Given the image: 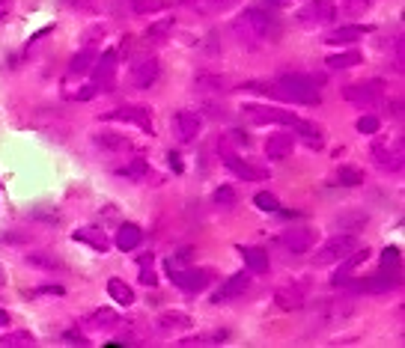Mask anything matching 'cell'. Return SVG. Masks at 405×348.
Listing matches in <instances>:
<instances>
[{
    "instance_id": "1",
    "label": "cell",
    "mask_w": 405,
    "mask_h": 348,
    "mask_svg": "<svg viewBox=\"0 0 405 348\" xmlns=\"http://www.w3.org/2000/svg\"><path fill=\"white\" fill-rule=\"evenodd\" d=\"M233 33L239 36V42H244V45H262V42L280 39L283 24H280V18L274 15V9L269 12V9L253 6L233 21Z\"/></svg>"
},
{
    "instance_id": "2",
    "label": "cell",
    "mask_w": 405,
    "mask_h": 348,
    "mask_svg": "<svg viewBox=\"0 0 405 348\" xmlns=\"http://www.w3.org/2000/svg\"><path fill=\"white\" fill-rule=\"evenodd\" d=\"M322 84L310 75H295V72H286L280 75L278 81L271 84V95L280 98V102H289V104H319L322 102Z\"/></svg>"
},
{
    "instance_id": "3",
    "label": "cell",
    "mask_w": 405,
    "mask_h": 348,
    "mask_svg": "<svg viewBox=\"0 0 405 348\" xmlns=\"http://www.w3.org/2000/svg\"><path fill=\"white\" fill-rule=\"evenodd\" d=\"M354 247H358V235H352V232H340V235H334L328 238L319 250L313 253V265L316 268H325V265H337L340 259H345Z\"/></svg>"
},
{
    "instance_id": "4",
    "label": "cell",
    "mask_w": 405,
    "mask_h": 348,
    "mask_svg": "<svg viewBox=\"0 0 405 348\" xmlns=\"http://www.w3.org/2000/svg\"><path fill=\"white\" fill-rule=\"evenodd\" d=\"M343 98L361 107H372L384 98V81L381 77H370V81H361V84H349L343 86Z\"/></svg>"
},
{
    "instance_id": "5",
    "label": "cell",
    "mask_w": 405,
    "mask_h": 348,
    "mask_svg": "<svg viewBox=\"0 0 405 348\" xmlns=\"http://www.w3.org/2000/svg\"><path fill=\"white\" fill-rule=\"evenodd\" d=\"M251 122L256 125H283V128H295L301 122V116H295L292 111H283V107H265V104H248L244 107Z\"/></svg>"
},
{
    "instance_id": "6",
    "label": "cell",
    "mask_w": 405,
    "mask_h": 348,
    "mask_svg": "<svg viewBox=\"0 0 405 348\" xmlns=\"http://www.w3.org/2000/svg\"><path fill=\"white\" fill-rule=\"evenodd\" d=\"M337 18V3L334 0H307L298 9V21L304 27H328Z\"/></svg>"
},
{
    "instance_id": "7",
    "label": "cell",
    "mask_w": 405,
    "mask_h": 348,
    "mask_svg": "<svg viewBox=\"0 0 405 348\" xmlns=\"http://www.w3.org/2000/svg\"><path fill=\"white\" fill-rule=\"evenodd\" d=\"M397 283H399V274L397 271L388 274V268H381V271L375 277H370V280H352V277H349L343 286L349 292H354V295H363V292H367V295H384V292L397 289Z\"/></svg>"
},
{
    "instance_id": "8",
    "label": "cell",
    "mask_w": 405,
    "mask_h": 348,
    "mask_svg": "<svg viewBox=\"0 0 405 348\" xmlns=\"http://www.w3.org/2000/svg\"><path fill=\"white\" fill-rule=\"evenodd\" d=\"M372 164L379 167L381 173H402V164H405V155H402V140L397 137L390 146L388 143H375L372 146Z\"/></svg>"
},
{
    "instance_id": "9",
    "label": "cell",
    "mask_w": 405,
    "mask_h": 348,
    "mask_svg": "<svg viewBox=\"0 0 405 348\" xmlns=\"http://www.w3.org/2000/svg\"><path fill=\"white\" fill-rule=\"evenodd\" d=\"M161 77V63L155 57H137L132 68H128V81H132L137 89H150L155 86V81Z\"/></svg>"
},
{
    "instance_id": "10",
    "label": "cell",
    "mask_w": 405,
    "mask_h": 348,
    "mask_svg": "<svg viewBox=\"0 0 405 348\" xmlns=\"http://www.w3.org/2000/svg\"><path fill=\"white\" fill-rule=\"evenodd\" d=\"M107 122H128V125H137L141 131L152 134V116H150V107L143 104H123L116 107V111H111L105 116Z\"/></svg>"
},
{
    "instance_id": "11",
    "label": "cell",
    "mask_w": 405,
    "mask_h": 348,
    "mask_svg": "<svg viewBox=\"0 0 405 348\" xmlns=\"http://www.w3.org/2000/svg\"><path fill=\"white\" fill-rule=\"evenodd\" d=\"M116 63H120V57H116L114 48H107L105 54L96 57L90 75H93V86L98 89V93H102V89H111L114 77H116Z\"/></svg>"
},
{
    "instance_id": "12",
    "label": "cell",
    "mask_w": 405,
    "mask_h": 348,
    "mask_svg": "<svg viewBox=\"0 0 405 348\" xmlns=\"http://www.w3.org/2000/svg\"><path fill=\"white\" fill-rule=\"evenodd\" d=\"M352 315V301H319L313 306V315L310 322L328 327V324H337V322H345Z\"/></svg>"
},
{
    "instance_id": "13",
    "label": "cell",
    "mask_w": 405,
    "mask_h": 348,
    "mask_svg": "<svg viewBox=\"0 0 405 348\" xmlns=\"http://www.w3.org/2000/svg\"><path fill=\"white\" fill-rule=\"evenodd\" d=\"M278 241H280L289 253L301 256V253L313 250V244H316V232L310 230V226H286V230L280 232Z\"/></svg>"
},
{
    "instance_id": "14",
    "label": "cell",
    "mask_w": 405,
    "mask_h": 348,
    "mask_svg": "<svg viewBox=\"0 0 405 348\" xmlns=\"http://www.w3.org/2000/svg\"><path fill=\"white\" fill-rule=\"evenodd\" d=\"M170 280L179 286L182 292H203L206 286L212 283V271L209 268H182V271H173Z\"/></svg>"
},
{
    "instance_id": "15",
    "label": "cell",
    "mask_w": 405,
    "mask_h": 348,
    "mask_svg": "<svg viewBox=\"0 0 405 348\" xmlns=\"http://www.w3.org/2000/svg\"><path fill=\"white\" fill-rule=\"evenodd\" d=\"M203 131V116L194 111H179L173 116V134L179 137L182 143H194Z\"/></svg>"
},
{
    "instance_id": "16",
    "label": "cell",
    "mask_w": 405,
    "mask_h": 348,
    "mask_svg": "<svg viewBox=\"0 0 405 348\" xmlns=\"http://www.w3.org/2000/svg\"><path fill=\"white\" fill-rule=\"evenodd\" d=\"M274 304H278L280 310H286V313L301 310V306L307 304V283H289V286H280V289L274 292Z\"/></svg>"
},
{
    "instance_id": "17",
    "label": "cell",
    "mask_w": 405,
    "mask_h": 348,
    "mask_svg": "<svg viewBox=\"0 0 405 348\" xmlns=\"http://www.w3.org/2000/svg\"><path fill=\"white\" fill-rule=\"evenodd\" d=\"M221 161H224V167H226V170H230V173H235L239 178H244V182H260V178H265V173L260 170V167L248 164L242 155L230 152V149H226V152L221 155Z\"/></svg>"
},
{
    "instance_id": "18",
    "label": "cell",
    "mask_w": 405,
    "mask_h": 348,
    "mask_svg": "<svg viewBox=\"0 0 405 348\" xmlns=\"http://www.w3.org/2000/svg\"><path fill=\"white\" fill-rule=\"evenodd\" d=\"M93 143L102 149L105 155H125V152H134V143L128 140V137L116 134V131H98L93 137Z\"/></svg>"
},
{
    "instance_id": "19",
    "label": "cell",
    "mask_w": 405,
    "mask_h": 348,
    "mask_svg": "<svg viewBox=\"0 0 405 348\" xmlns=\"http://www.w3.org/2000/svg\"><path fill=\"white\" fill-rule=\"evenodd\" d=\"M248 286H251V274H233V277H226V280H224V286L215 292L212 301L215 304L235 301V297H242L244 292H248Z\"/></svg>"
},
{
    "instance_id": "20",
    "label": "cell",
    "mask_w": 405,
    "mask_h": 348,
    "mask_svg": "<svg viewBox=\"0 0 405 348\" xmlns=\"http://www.w3.org/2000/svg\"><path fill=\"white\" fill-rule=\"evenodd\" d=\"M367 259H370V247H361V244H358L349 256H345V259H340V271L331 277V286H343V283L352 277L354 268H358L361 262H367Z\"/></svg>"
},
{
    "instance_id": "21",
    "label": "cell",
    "mask_w": 405,
    "mask_h": 348,
    "mask_svg": "<svg viewBox=\"0 0 405 348\" xmlns=\"http://www.w3.org/2000/svg\"><path fill=\"white\" fill-rule=\"evenodd\" d=\"M372 24H349V27H340V30H334V33L325 36V42L328 45H354L358 39H363L367 33H372Z\"/></svg>"
},
{
    "instance_id": "22",
    "label": "cell",
    "mask_w": 405,
    "mask_h": 348,
    "mask_svg": "<svg viewBox=\"0 0 405 348\" xmlns=\"http://www.w3.org/2000/svg\"><path fill=\"white\" fill-rule=\"evenodd\" d=\"M292 146H295L292 134H271L265 140V155H269V161H286L292 155Z\"/></svg>"
},
{
    "instance_id": "23",
    "label": "cell",
    "mask_w": 405,
    "mask_h": 348,
    "mask_svg": "<svg viewBox=\"0 0 405 348\" xmlns=\"http://www.w3.org/2000/svg\"><path fill=\"white\" fill-rule=\"evenodd\" d=\"M72 238H75V241L90 244L93 250H98V253H105L107 247H111V238L105 235L102 226H81V230H75V232H72Z\"/></svg>"
},
{
    "instance_id": "24",
    "label": "cell",
    "mask_w": 405,
    "mask_h": 348,
    "mask_svg": "<svg viewBox=\"0 0 405 348\" xmlns=\"http://www.w3.org/2000/svg\"><path fill=\"white\" fill-rule=\"evenodd\" d=\"M194 322L191 315L182 313V310H170V313H161V319H158V331L161 333H179V331H188Z\"/></svg>"
},
{
    "instance_id": "25",
    "label": "cell",
    "mask_w": 405,
    "mask_h": 348,
    "mask_svg": "<svg viewBox=\"0 0 405 348\" xmlns=\"http://www.w3.org/2000/svg\"><path fill=\"white\" fill-rule=\"evenodd\" d=\"M242 250V259L248 265L251 274H265L269 271V253L262 250V247H239Z\"/></svg>"
},
{
    "instance_id": "26",
    "label": "cell",
    "mask_w": 405,
    "mask_h": 348,
    "mask_svg": "<svg viewBox=\"0 0 405 348\" xmlns=\"http://www.w3.org/2000/svg\"><path fill=\"white\" fill-rule=\"evenodd\" d=\"M116 324H120V315H116V310H111V306H102V310H96L90 319H87L90 331H114Z\"/></svg>"
},
{
    "instance_id": "27",
    "label": "cell",
    "mask_w": 405,
    "mask_h": 348,
    "mask_svg": "<svg viewBox=\"0 0 405 348\" xmlns=\"http://www.w3.org/2000/svg\"><path fill=\"white\" fill-rule=\"evenodd\" d=\"M143 241V232H141V226H134V223H125V226H120V232H116V238H114V244L120 247V250H134L137 244Z\"/></svg>"
},
{
    "instance_id": "28",
    "label": "cell",
    "mask_w": 405,
    "mask_h": 348,
    "mask_svg": "<svg viewBox=\"0 0 405 348\" xmlns=\"http://www.w3.org/2000/svg\"><path fill=\"white\" fill-rule=\"evenodd\" d=\"M107 295L114 297L120 306H132L134 304V289L128 283H123L120 277H114V280H107Z\"/></svg>"
},
{
    "instance_id": "29",
    "label": "cell",
    "mask_w": 405,
    "mask_h": 348,
    "mask_svg": "<svg viewBox=\"0 0 405 348\" xmlns=\"http://www.w3.org/2000/svg\"><path fill=\"white\" fill-rule=\"evenodd\" d=\"M370 217L363 214V212H343L337 217V226H340V232H352V235H358L363 226H367Z\"/></svg>"
},
{
    "instance_id": "30",
    "label": "cell",
    "mask_w": 405,
    "mask_h": 348,
    "mask_svg": "<svg viewBox=\"0 0 405 348\" xmlns=\"http://www.w3.org/2000/svg\"><path fill=\"white\" fill-rule=\"evenodd\" d=\"M96 51L93 48H84V51H78L75 57H72V63H69V75H87L93 68V63H96Z\"/></svg>"
},
{
    "instance_id": "31",
    "label": "cell",
    "mask_w": 405,
    "mask_h": 348,
    "mask_svg": "<svg viewBox=\"0 0 405 348\" xmlns=\"http://www.w3.org/2000/svg\"><path fill=\"white\" fill-rule=\"evenodd\" d=\"M27 262L36 265V268H48V271H57V268H66L57 256L51 253H45V250H33V253H27Z\"/></svg>"
},
{
    "instance_id": "32",
    "label": "cell",
    "mask_w": 405,
    "mask_h": 348,
    "mask_svg": "<svg viewBox=\"0 0 405 348\" xmlns=\"http://www.w3.org/2000/svg\"><path fill=\"white\" fill-rule=\"evenodd\" d=\"M33 333L30 331H9L6 336H0V345H6V348H27V345H33Z\"/></svg>"
},
{
    "instance_id": "33",
    "label": "cell",
    "mask_w": 405,
    "mask_h": 348,
    "mask_svg": "<svg viewBox=\"0 0 405 348\" xmlns=\"http://www.w3.org/2000/svg\"><path fill=\"white\" fill-rule=\"evenodd\" d=\"M337 182L345 185V187H358L363 182V170L361 167H352V164H343L340 173H337Z\"/></svg>"
},
{
    "instance_id": "34",
    "label": "cell",
    "mask_w": 405,
    "mask_h": 348,
    "mask_svg": "<svg viewBox=\"0 0 405 348\" xmlns=\"http://www.w3.org/2000/svg\"><path fill=\"white\" fill-rule=\"evenodd\" d=\"M361 51H343V54H334L328 57V68H352L361 63Z\"/></svg>"
},
{
    "instance_id": "35",
    "label": "cell",
    "mask_w": 405,
    "mask_h": 348,
    "mask_svg": "<svg viewBox=\"0 0 405 348\" xmlns=\"http://www.w3.org/2000/svg\"><path fill=\"white\" fill-rule=\"evenodd\" d=\"M224 340H230V333L226 331H215V333H203V336H191V340H182L179 345H209V342H224Z\"/></svg>"
},
{
    "instance_id": "36",
    "label": "cell",
    "mask_w": 405,
    "mask_h": 348,
    "mask_svg": "<svg viewBox=\"0 0 405 348\" xmlns=\"http://www.w3.org/2000/svg\"><path fill=\"white\" fill-rule=\"evenodd\" d=\"M191 256H194V250H191V247H185V250H182L179 256H170V259L164 262V271H167V274L182 271V268H188V262H191Z\"/></svg>"
},
{
    "instance_id": "37",
    "label": "cell",
    "mask_w": 405,
    "mask_h": 348,
    "mask_svg": "<svg viewBox=\"0 0 405 348\" xmlns=\"http://www.w3.org/2000/svg\"><path fill=\"white\" fill-rule=\"evenodd\" d=\"M120 176H128V178H134V182H137V178H146V176H150V167H146L143 158H134V161L128 164V167H123Z\"/></svg>"
},
{
    "instance_id": "38",
    "label": "cell",
    "mask_w": 405,
    "mask_h": 348,
    "mask_svg": "<svg viewBox=\"0 0 405 348\" xmlns=\"http://www.w3.org/2000/svg\"><path fill=\"white\" fill-rule=\"evenodd\" d=\"M253 205L260 208V212H278V208H280L278 196L269 194V191H260V194H256V196H253Z\"/></svg>"
},
{
    "instance_id": "39",
    "label": "cell",
    "mask_w": 405,
    "mask_h": 348,
    "mask_svg": "<svg viewBox=\"0 0 405 348\" xmlns=\"http://www.w3.org/2000/svg\"><path fill=\"white\" fill-rule=\"evenodd\" d=\"M197 9H203V12H224V9L235 6L239 0H194Z\"/></svg>"
},
{
    "instance_id": "40",
    "label": "cell",
    "mask_w": 405,
    "mask_h": 348,
    "mask_svg": "<svg viewBox=\"0 0 405 348\" xmlns=\"http://www.w3.org/2000/svg\"><path fill=\"white\" fill-rule=\"evenodd\" d=\"M167 9V0H134V12L146 15V12H161Z\"/></svg>"
},
{
    "instance_id": "41",
    "label": "cell",
    "mask_w": 405,
    "mask_h": 348,
    "mask_svg": "<svg viewBox=\"0 0 405 348\" xmlns=\"http://www.w3.org/2000/svg\"><path fill=\"white\" fill-rule=\"evenodd\" d=\"M173 30V18H164V21H155L146 30V39H167V33Z\"/></svg>"
},
{
    "instance_id": "42",
    "label": "cell",
    "mask_w": 405,
    "mask_h": 348,
    "mask_svg": "<svg viewBox=\"0 0 405 348\" xmlns=\"http://www.w3.org/2000/svg\"><path fill=\"white\" fill-rule=\"evenodd\" d=\"M215 203H218L221 208H233L235 205V191L233 187H218V191H215Z\"/></svg>"
},
{
    "instance_id": "43",
    "label": "cell",
    "mask_w": 405,
    "mask_h": 348,
    "mask_svg": "<svg viewBox=\"0 0 405 348\" xmlns=\"http://www.w3.org/2000/svg\"><path fill=\"white\" fill-rule=\"evenodd\" d=\"M379 116H372V113H367V116H361L358 119V131L361 134H375V131H379Z\"/></svg>"
},
{
    "instance_id": "44",
    "label": "cell",
    "mask_w": 405,
    "mask_h": 348,
    "mask_svg": "<svg viewBox=\"0 0 405 348\" xmlns=\"http://www.w3.org/2000/svg\"><path fill=\"white\" fill-rule=\"evenodd\" d=\"M141 283H143V286H155V283H158L155 271L150 268V259H143V262H141Z\"/></svg>"
},
{
    "instance_id": "45",
    "label": "cell",
    "mask_w": 405,
    "mask_h": 348,
    "mask_svg": "<svg viewBox=\"0 0 405 348\" xmlns=\"http://www.w3.org/2000/svg\"><path fill=\"white\" fill-rule=\"evenodd\" d=\"M197 86H203V89H224V81H221V77H212V75H200V77H197Z\"/></svg>"
},
{
    "instance_id": "46",
    "label": "cell",
    "mask_w": 405,
    "mask_h": 348,
    "mask_svg": "<svg viewBox=\"0 0 405 348\" xmlns=\"http://www.w3.org/2000/svg\"><path fill=\"white\" fill-rule=\"evenodd\" d=\"M399 262V247H384V253H381V268L384 265H397Z\"/></svg>"
},
{
    "instance_id": "47",
    "label": "cell",
    "mask_w": 405,
    "mask_h": 348,
    "mask_svg": "<svg viewBox=\"0 0 405 348\" xmlns=\"http://www.w3.org/2000/svg\"><path fill=\"white\" fill-rule=\"evenodd\" d=\"M265 6H271V9H286V6H295L298 0H262Z\"/></svg>"
},
{
    "instance_id": "48",
    "label": "cell",
    "mask_w": 405,
    "mask_h": 348,
    "mask_svg": "<svg viewBox=\"0 0 405 348\" xmlns=\"http://www.w3.org/2000/svg\"><path fill=\"white\" fill-rule=\"evenodd\" d=\"M36 295H66L63 286H42V289H36Z\"/></svg>"
},
{
    "instance_id": "49",
    "label": "cell",
    "mask_w": 405,
    "mask_h": 348,
    "mask_svg": "<svg viewBox=\"0 0 405 348\" xmlns=\"http://www.w3.org/2000/svg\"><path fill=\"white\" fill-rule=\"evenodd\" d=\"M9 12H12V0H0V21H6Z\"/></svg>"
},
{
    "instance_id": "50",
    "label": "cell",
    "mask_w": 405,
    "mask_h": 348,
    "mask_svg": "<svg viewBox=\"0 0 405 348\" xmlns=\"http://www.w3.org/2000/svg\"><path fill=\"white\" fill-rule=\"evenodd\" d=\"M170 167H173L176 173H182V158L176 155V152H170Z\"/></svg>"
},
{
    "instance_id": "51",
    "label": "cell",
    "mask_w": 405,
    "mask_h": 348,
    "mask_svg": "<svg viewBox=\"0 0 405 348\" xmlns=\"http://www.w3.org/2000/svg\"><path fill=\"white\" fill-rule=\"evenodd\" d=\"M3 324H9V313H6V310H0V327H3Z\"/></svg>"
},
{
    "instance_id": "52",
    "label": "cell",
    "mask_w": 405,
    "mask_h": 348,
    "mask_svg": "<svg viewBox=\"0 0 405 348\" xmlns=\"http://www.w3.org/2000/svg\"><path fill=\"white\" fill-rule=\"evenodd\" d=\"M3 283H6V268L0 265V286H3Z\"/></svg>"
}]
</instances>
